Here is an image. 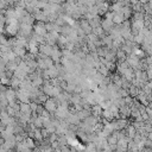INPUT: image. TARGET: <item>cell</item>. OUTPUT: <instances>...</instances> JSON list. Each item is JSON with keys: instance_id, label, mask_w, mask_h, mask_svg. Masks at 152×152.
Segmentation results:
<instances>
[{"instance_id": "52a82bcc", "label": "cell", "mask_w": 152, "mask_h": 152, "mask_svg": "<svg viewBox=\"0 0 152 152\" xmlns=\"http://www.w3.org/2000/svg\"><path fill=\"white\" fill-rule=\"evenodd\" d=\"M5 95H6V100H7L8 103H11V102H15V101H17V94H15V90L12 89L11 87L6 89Z\"/></svg>"}, {"instance_id": "4fadbf2b", "label": "cell", "mask_w": 152, "mask_h": 152, "mask_svg": "<svg viewBox=\"0 0 152 152\" xmlns=\"http://www.w3.org/2000/svg\"><path fill=\"white\" fill-rule=\"evenodd\" d=\"M139 116H140V112H139V109L135 108V107H131V114H129V118L134 121V120L138 119Z\"/></svg>"}, {"instance_id": "5b68a950", "label": "cell", "mask_w": 152, "mask_h": 152, "mask_svg": "<svg viewBox=\"0 0 152 152\" xmlns=\"http://www.w3.org/2000/svg\"><path fill=\"white\" fill-rule=\"evenodd\" d=\"M78 24H80V27L82 28V31L84 32V34L86 36H89L90 33H91V27H90V25H89V23H88V20L87 19H84V18H81L80 20H78Z\"/></svg>"}, {"instance_id": "9a60e30c", "label": "cell", "mask_w": 152, "mask_h": 152, "mask_svg": "<svg viewBox=\"0 0 152 152\" xmlns=\"http://www.w3.org/2000/svg\"><path fill=\"white\" fill-rule=\"evenodd\" d=\"M145 13H133L131 17V20H137V21H144Z\"/></svg>"}, {"instance_id": "5bb4252c", "label": "cell", "mask_w": 152, "mask_h": 152, "mask_svg": "<svg viewBox=\"0 0 152 152\" xmlns=\"http://www.w3.org/2000/svg\"><path fill=\"white\" fill-rule=\"evenodd\" d=\"M68 138L65 137V135H61V137H58V139H57V142H58V145H59V148L61 147H63V146H68Z\"/></svg>"}, {"instance_id": "6da1fadb", "label": "cell", "mask_w": 152, "mask_h": 152, "mask_svg": "<svg viewBox=\"0 0 152 152\" xmlns=\"http://www.w3.org/2000/svg\"><path fill=\"white\" fill-rule=\"evenodd\" d=\"M43 107L45 108V110H46L50 115H52V114H55V112L57 110L58 102H57V100H56L55 97H49V99L45 101V103L43 104Z\"/></svg>"}, {"instance_id": "ac0fdd59", "label": "cell", "mask_w": 152, "mask_h": 152, "mask_svg": "<svg viewBox=\"0 0 152 152\" xmlns=\"http://www.w3.org/2000/svg\"><path fill=\"white\" fill-rule=\"evenodd\" d=\"M145 112H146V114H147L148 119H150V120H152V108L146 107V108H145Z\"/></svg>"}, {"instance_id": "7c38bea8", "label": "cell", "mask_w": 152, "mask_h": 152, "mask_svg": "<svg viewBox=\"0 0 152 152\" xmlns=\"http://www.w3.org/2000/svg\"><path fill=\"white\" fill-rule=\"evenodd\" d=\"M20 113L23 114H32L30 103H20Z\"/></svg>"}, {"instance_id": "2e32d148", "label": "cell", "mask_w": 152, "mask_h": 152, "mask_svg": "<svg viewBox=\"0 0 152 152\" xmlns=\"http://www.w3.org/2000/svg\"><path fill=\"white\" fill-rule=\"evenodd\" d=\"M40 133H42V137H43L44 140H46V139L50 137V133H49L48 129H45V128H42V129H40Z\"/></svg>"}, {"instance_id": "30bf717a", "label": "cell", "mask_w": 152, "mask_h": 152, "mask_svg": "<svg viewBox=\"0 0 152 152\" xmlns=\"http://www.w3.org/2000/svg\"><path fill=\"white\" fill-rule=\"evenodd\" d=\"M48 74H49V77H50V80L57 78V77L59 76V72H58V70L56 69V66H55V65H53V66H51L50 69H48Z\"/></svg>"}, {"instance_id": "8992f818", "label": "cell", "mask_w": 152, "mask_h": 152, "mask_svg": "<svg viewBox=\"0 0 152 152\" xmlns=\"http://www.w3.org/2000/svg\"><path fill=\"white\" fill-rule=\"evenodd\" d=\"M129 114H131V107L127 106V104H124L119 108V115H120V119H126L128 120L129 118Z\"/></svg>"}, {"instance_id": "7a4b0ae2", "label": "cell", "mask_w": 152, "mask_h": 152, "mask_svg": "<svg viewBox=\"0 0 152 152\" xmlns=\"http://www.w3.org/2000/svg\"><path fill=\"white\" fill-rule=\"evenodd\" d=\"M50 58L52 59V62L55 64H61V58H62V50L58 48V45L56 44L55 46H52V52Z\"/></svg>"}, {"instance_id": "3957f363", "label": "cell", "mask_w": 152, "mask_h": 152, "mask_svg": "<svg viewBox=\"0 0 152 152\" xmlns=\"http://www.w3.org/2000/svg\"><path fill=\"white\" fill-rule=\"evenodd\" d=\"M33 33L44 37V36L48 33V32H46V28H45V23L36 21V23L33 24Z\"/></svg>"}, {"instance_id": "ffe728a7", "label": "cell", "mask_w": 152, "mask_h": 152, "mask_svg": "<svg viewBox=\"0 0 152 152\" xmlns=\"http://www.w3.org/2000/svg\"><path fill=\"white\" fill-rule=\"evenodd\" d=\"M53 152H62V151H61V148H56V150H53Z\"/></svg>"}, {"instance_id": "9c48e42d", "label": "cell", "mask_w": 152, "mask_h": 152, "mask_svg": "<svg viewBox=\"0 0 152 152\" xmlns=\"http://www.w3.org/2000/svg\"><path fill=\"white\" fill-rule=\"evenodd\" d=\"M101 17L100 15H96V17H94L93 19H90V20H88V23H89V25H90V27H91V30H94V28H96V27H99V26H101Z\"/></svg>"}, {"instance_id": "8fae6325", "label": "cell", "mask_w": 152, "mask_h": 152, "mask_svg": "<svg viewBox=\"0 0 152 152\" xmlns=\"http://www.w3.org/2000/svg\"><path fill=\"white\" fill-rule=\"evenodd\" d=\"M140 91H141V90H140L139 88H137L135 86H133V84L128 88V95H129L131 97H133V99H135V97H137V95H138Z\"/></svg>"}, {"instance_id": "ba28073f", "label": "cell", "mask_w": 152, "mask_h": 152, "mask_svg": "<svg viewBox=\"0 0 152 152\" xmlns=\"http://www.w3.org/2000/svg\"><path fill=\"white\" fill-rule=\"evenodd\" d=\"M38 49H39V52H40V53H43V55H45V56H48V57L51 56V52H52V46H51V45H49V44L45 43V44L39 45Z\"/></svg>"}, {"instance_id": "277c9868", "label": "cell", "mask_w": 152, "mask_h": 152, "mask_svg": "<svg viewBox=\"0 0 152 152\" xmlns=\"http://www.w3.org/2000/svg\"><path fill=\"white\" fill-rule=\"evenodd\" d=\"M128 124H129V121L126 120V119H118V120L112 121V125L114 127V131H122L124 128H126V126Z\"/></svg>"}, {"instance_id": "d6986e66", "label": "cell", "mask_w": 152, "mask_h": 152, "mask_svg": "<svg viewBox=\"0 0 152 152\" xmlns=\"http://www.w3.org/2000/svg\"><path fill=\"white\" fill-rule=\"evenodd\" d=\"M61 151L62 152H71L70 146H63V147H61Z\"/></svg>"}, {"instance_id": "e0dca14e", "label": "cell", "mask_w": 152, "mask_h": 152, "mask_svg": "<svg viewBox=\"0 0 152 152\" xmlns=\"http://www.w3.org/2000/svg\"><path fill=\"white\" fill-rule=\"evenodd\" d=\"M30 108H31V112L32 113H36V110L38 108V104L36 102H30Z\"/></svg>"}]
</instances>
